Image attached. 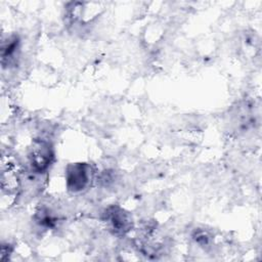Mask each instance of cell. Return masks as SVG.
Returning <instances> with one entry per match:
<instances>
[{
  "mask_svg": "<svg viewBox=\"0 0 262 262\" xmlns=\"http://www.w3.org/2000/svg\"><path fill=\"white\" fill-rule=\"evenodd\" d=\"M92 177V167L87 163H73L66 168V185L71 192L85 190L90 185Z\"/></svg>",
  "mask_w": 262,
  "mask_h": 262,
  "instance_id": "2",
  "label": "cell"
},
{
  "mask_svg": "<svg viewBox=\"0 0 262 262\" xmlns=\"http://www.w3.org/2000/svg\"><path fill=\"white\" fill-rule=\"evenodd\" d=\"M18 50H19V39L16 35H12L8 37L5 41H3L2 47H1L2 64L4 66L6 61H7V64L13 62L17 56Z\"/></svg>",
  "mask_w": 262,
  "mask_h": 262,
  "instance_id": "5",
  "label": "cell"
},
{
  "mask_svg": "<svg viewBox=\"0 0 262 262\" xmlns=\"http://www.w3.org/2000/svg\"><path fill=\"white\" fill-rule=\"evenodd\" d=\"M10 253H11L10 245L2 244V247H1V260L4 261V260L8 259V257L10 256Z\"/></svg>",
  "mask_w": 262,
  "mask_h": 262,
  "instance_id": "7",
  "label": "cell"
},
{
  "mask_svg": "<svg viewBox=\"0 0 262 262\" xmlns=\"http://www.w3.org/2000/svg\"><path fill=\"white\" fill-rule=\"evenodd\" d=\"M19 185V179L14 172V169L12 168L11 164H5L2 162V176H1V187L2 190L11 193L14 192Z\"/></svg>",
  "mask_w": 262,
  "mask_h": 262,
  "instance_id": "4",
  "label": "cell"
},
{
  "mask_svg": "<svg viewBox=\"0 0 262 262\" xmlns=\"http://www.w3.org/2000/svg\"><path fill=\"white\" fill-rule=\"evenodd\" d=\"M54 160V149L52 144L46 139H36L33 141L29 152L28 161L31 172L38 175L45 173Z\"/></svg>",
  "mask_w": 262,
  "mask_h": 262,
  "instance_id": "1",
  "label": "cell"
},
{
  "mask_svg": "<svg viewBox=\"0 0 262 262\" xmlns=\"http://www.w3.org/2000/svg\"><path fill=\"white\" fill-rule=\"evenodd\" d=\"M103 219L110 230L117 235H124L133 227L132 216L119 206H110L103 213Z\"/></svg>",
  "mask_w": 262,
  "mask_h": 262,
  "instance_id": "3",
  "label": "cell"
},
{
  "mask_svg": "<svg viewBox=\"0 0 262 262\" xmlns=\"http://www.w3.org/2000/svg\"><path fill=\"white\" fill-rule=\"evenodd\" d=\"M192 238L195 241V243H198L202 247L207 246L210 241V236L208 232L205 231L204 229H195L194 232L192 233Z\"/></svg>",
  "mask_w": 262,
  "mask_h": 262,
  "instance_id": "6",
  "label": "cell"
}]
</instances>
